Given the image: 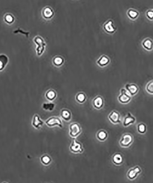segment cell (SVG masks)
I'll return each mask as SVG.
<instances>
[{
	"label": "cell",
	"mask_w": 153,
	"mask_h": 183,
	"mask_svg": "<svg viewBox=\"0 0 153 183\" xmlns=\"http://www.w3.org/2000/svg\"><path fill=\"white\" fill-rule=\"evenodd\" d=\"M33 41L36 45V54L37 56H40L43 54L46 50L47 44L43 38L39 35L34 38Z\"/></svg>",
	"instance_id": "6da1fadb"
},
{
	"label": "cell",
	"mask_w": 153,
	"mask_h": 183,
	"mask_svg": "<svg viewBox=\"0 0 153 183\" xmlns=\"http://www.w3.org/2000/svg\"><path fill=\"white\" fill-rule=\"evenodd\" d=\"M81 125L77 122L71 123L69 126V134L72 138L77 137L81 133Z\"/></svg>",
	"instance_id": "7a4b0ae2"
},
{
	"label": "cell",
	"mask_w": 153,
	"mask_h": 183,
	"mask_svg": "<svg viewBox=\"0 0 153 183\" xmlns=\"http://www.w3.org/2000/svg\"><path fill=\"white\" fill-rule=\"evenodd\" d=\"M133 142V137L130 133H125L123 135L119 141V145L121 147H129Z\"/></svg>",
	"instance_id": "3957f363"
},
{
	"label": "cell",
	"mask_w": 153,
	"mask_h": 183,
	"mask_svg": "<svg viewBox=\"0 0 153 183\" xmlns=\"http://www.w3.org/2000/svg\"><path fill=\"white\" fill-rule=\"evenodd\" d=\"M46 124L49 127L58 126L60 128H63V123L61 118L56 116L50 117L46 121Z\"/></svg>",
	"instance_id": "277c9868"
},
{
	"label": "cell",
	"mask_w": 153,
	"mask_h": 183,
	"mask_svg": "<svg viewBox=\"0 0 153 183\" xmlns=\"http://www.w3.org/2000/svg\"><path fill=\"white\" fill-rule=\"evenodd\" d=\"M132 100V96L128 94L127 90L122 89L120 90V94L118 97V100L122 104H128Z\"/></svg>",
	"instance_id": "5b68a950"
},
{
	"label": "cell",
	"mask_w": 153,
	"mask_h": 183,
	"mask_svg": "<svg viewBox=\"0 0 153 183\" xmlns=\"http://www.w3.org/2000/svg\"><path fill=\"white\" fill-rule=\"evenodd\" d=\"M142 170L138 166L130 168L127 173V177L129 180H133L141 173Z\"/></svg>",
	"instance_id": "8992f818"
},
{
	"label": "cell",
	"mask_w": 153,
	"mask_h": 183,
	"mask_svg": "<svg viewBox=\"0 0 153 183\" xmlns=\"http://www.w3.org/2000/svg\"><path fill=\"white\" fill-rule=\"evenodd\" d=\"M69 149L73 153H82L84 151L82 144L74 138L72 141V143L69 146Z\"/></svg>",
	"instance_id": "52a82bcc"
},
{
	"label": "cell",
	"mask_w": 153,
	"mask_h": 183,
	"mask_svg": "<svg viewBox=\"0 0 153 183\" xmlns=\"http://www.w3.org/2000/svg\"><path fill=\"white\" fill-rule=\"evenodd\" d=\"M103 29L107 33L109 34H114L117 30L112 20H108L104 24Z\"/></svg>",
	"instance_id": "ba28073f"
},
{
	"label": "cell",
	"mask_w": 153,
	"mask_h": 183,
	"mask_svg": "<svg viewBox=\"0 0 153 183\" xmlns=\"http://www.w3.org/2000/svg\"><path fill=\"white\" fill-rule=\"evenodd\" d=\"M125 89L131 96H134L137 94L140 91L138 86L135 83H127L125 86Z\"/></svg>",
	"instance_id": "9c48e42d"
},
{
	"label": "cell",
	"mask_w": 153,
	"mask_h": 183,
	"mask_svg": "<svg viewBox=\"0 0 153 183\" xmlns=\"http://www.w3.org/2000/svg\"><path fill=\"white\" fill-rule=\"evenodd\" d=\"M108 119L112 124L114 125L118 124L121 122L120 114L117 111H112L108 115Z\"/></svg>",
	"instance_id": "30bf717a"
},
{
	"label": "cell",
	"mask_w": 153,
	"mask_h": 183,
	"mask_svg": "<svg viewBox=\"0 0 153 183\" xmlns=\"http://www.w3.org/2000/svg\"><path fill=\"white\" fill-rule=\"evenodd\" d=\"M42 15L43 18L46 20H50L53 18L55 15V12L50 6H47L43 9Z\"/></svg>",
	"instance_id": "8fae6325"
},
{
	"label": "cell",
	"mask_w": 153,
	"mask_h": 183,
	"mask_svg": "<svg viewBox=\"0 0 153 183\" xmlns=\"http://www.w3.org/2000/svg\"><path fill=\"white\" fill-rule=\"evenodd\" d=\"M141 45L144 50L147 51H152L153 50V40L151 38H146L142 40Z\"/></svg>",
	"instance_id": "7c38bea8"
},
{
	"label": "cell",
	"mask_w": 153,
	"mask_h": 183,
	"mask_svg": "<svg viewBox=\"0 0 153 183\" xmlns=\"http://www.w3.org/2000/svg\"><path fill=\"white\" fill-rule=\"evenodd\" d=\"M136 121V118L130 112H128L124 119L123 126L125 127H127L131 125L134 124Z\"/></svg>",
	"instance_id": "4fadbf2b"
},
{
	"label": "cell",
	"mask_w": 153,
	"mask_h": 183,
	"mask_svg": "<svg viewBox=\"0 0 153 183\" xmlns=\"http://www.w3.org/2000/svg\"><path fill=\"white\" fill-rule=\"evenodd\" d=\"M93 107L96 110H99L103 107L104 101L102 96H97L94 98L92 101Z\"/></svg>",
	"instance_id": "5bb4252c"
},
{
	"label": "cell",
	"mask_w": 153,
	"mask_h": 183,
	"mask_svg": "<svg viewBox=\"0 0 153 183\" xmlns=\"http://www.w3.org/2000/svg\"><path fill=\"white\" fill-rule=\"evenodd\" d=\"M44 124V122L41 120L38 114H35L34 115L33 119H32V126L36 129H39Z\"/></svg>",
	"instance_id": "9a60e30c"
},
{
	"label": "cell",
	"mask_w": 153,
	"mask_h": 183,
	"mask_svg": "<svg viewBox=\"0 0 153 183\" xmlns=\"http://www.w3.org/2000/svg\"><path fill=\"white\" fill-rule=\"evenodd\" d=\"M127 15L130 20L135 21L140 17V12L137 10L130 8L127 11Z\"/></svg>",
	"instance_id": "2e32d148"
},
{
	"label": "cell",
	"mask_w": 153,
	"mask_h": 183,
	"mask_svg": "<svg viewBox=\"0 0 153 183\" xmlns=\"http://www.w3.org/2000/svg\"><path fill=\"white\" fill-rule=\"evenodd\" d=\"M98 65L102 68L107 66L110 63V59L107 56L103 55L101 56L96 61Z\"/></svg>",
	"instance_id": "e0dca14e"
},
{
	"label": "cell",
	"mask_w": 153,
	"mask_h": 183,
	"mask_svg": "<svg viewBox=\"0 0 153 183\" xmlns=\"http://www.w3.org/2000/svg\"><path fill=\"white\" fill-rule=\"evenodd\" d=\"M124 158L120 153H116L112 156V163L116 166H120L123 163Z\"/></svg>",
	"instance_id": "ac0fdd59"
},
{
	"label": "cell",
	"mask_w": 153,
	"mask_h": 183,
	"mask_svg": "<svg viewBox=\"0 0 153 183\" xmlns=\"http://www.w3.org/2000/svg\"><path fill=\"white\" fill-rule=\"evenodd\" d=\"M61 117L65 121H70L72 119V113L68 109H63L61 111Z\"/></svg>",
	"instance_id": "d6986e66"
},
{
	"label": "cell",
	"mask_w": 153,
	"mask_h": 183,
	"mask_svg": "<svg viewBox=\"0 0 153 183\" xmlns=\"http://www.w3.org/2000/svg\"><path fill=\"white\" fill-rule=\"evenodd\" d=\"M9 59L8 56L4 54L0 55V71L4 69L8 63Z\"/></svg>",
	"instance_id": "ffe728a7"
},
{
	"label": "cell",
	"mask_w": 153,
	"mask_h": 183,
	"mask_svg": "<svg viewBox=\"0 0 153 183\" xmlns=\"http://www.w3.org/2000/svg\"><path fill=\"white\" fill-rule=\"evenodd\" d=\"M45 97L49 101L52 102L56 99L57 97V94H56V92L54 90H49L46 92L45 94Z\"/></svg>",
	"instance_id": "44dd1931"
},
{
	"label": "cell",
	"mask_w": 153,
	"mask_h": 183,
	"mask_svg": "<svg viewBox=\"0 0 153 183\" xmlns=\"http://www.w3.org/2000/svg\"><path fill=\"white\" fill-rule=\"evenodd\" d=\"M108 134L106 131L102 130L99 131L96 134L97 139L100 141H104L107 139Z\"/></svg>",
	"instance_id": "7402d4cb"
},
{
	"label": "cell",
	"mask_w": 153,
	"mask_h": 183,
	"mask_svg": "<svg viewBox=\"0 0 153 183\" xmlns=\"http://www.w3.org/2000/svg\"><path fill=\"white\" fill-rule=\"evenodd\" d=\"M86 95L85 93H82V92H80L77 94L75 97L76 101L80 104H82L84 103L86 100Z\"/></svg>",
	"instance_id": "603a6c76"
},
{
	"label": "cell",
	"mask_w": 153,
	"mask_h": 183,
	"mask_svg": "<svg viewBox=\"0 0 153 183\" xmlns=\"http://www.w3.org/2000/svg\"><path fill=\"white\" fill-rule=\"evenodd\" d=\"M53 65L56 67H60L64 63V59L60 56H56L53 58L52 61Z\"/></svg>",
	"instance_id": "cb8c5ba5"
},
{
	"label": "cell",
	"mask_w": 153,
	"mask_h": 183,
	"mask_svg": "<svg viewBox=\"0 0 153 183\" xmlns=\"http://www.w3.org/2000/svg\"><path fill=\"white\" fill-rule=\"evenodd\" d=\"M40 162L44 165L48 166L51 163V158L48 155L44 154L40 158Z\"/></svg>",
	"instance_id": "d4e9b609"
},
{
	"label": "cell",
	"mask_w": 153,
	"mask_h": 183,
	"mask_svg": "<svg viewBox=\"0 0 153 183\" xmlns=\"http://www.w3.org/2000/svg\"><path fill=\"white\" fill-rule=\"evenodd\" d=\"M55 103L50 102V103H44L42 104V108L44 110L48 111H52L55 109Z\"/></svg>",
	"instance_id": "484cf974"
},
{
	"label": "cell",
	"mask_w": 153,
	"mask_h": 183,
	"mask_svg": "<svg viewBox=\"0 0 153 183\" xmlns=\"http://www.w3.org/2000/svg\"><path fill=\"white\" fill-rule=\"evenodd\" d=\"M147 125L144 123H140L137 125V131L140 134H144L147 132Z\"/></svg>",
	"instance_id": "4316f807"
},
{
	"label": "cell",
	"mask_w": 153,
	"mask_h": 183,
	"mask_svg": "<svg viewBox=\"0 0 153 183\" xmlns=\"http://www.w3.org/2000/svg\"><path fill=\"white\" fill-rule=\"evenodd\" d=\"M4 20L7 24H12L14 22L15 18L11 14L7 13L5 15Z\"/></svg>",
	"instance_id": "83f0119b"
},
{
	"label": "cell",
	"mask_w": 153,
	"mask_h": 183,
	"mask_svg": "<svg viewBox=\"0 0 153 183\" xmlns=\"http://www.w3.org/2000/svg\"><path fill=\"white\" fill-rule=\"evenodd\" d=\"M145 89L149 94L153 95V80L149 81L146 85Z\"/></svg>",
	"instance_id": "f1b7e54d"
},
{
	"label": "cell",
	"mask_w": 153,
	"mask_h": 183,
	"mask_svg": "<svg viewBox=\"0 0 153 183\" xmlns=\"http://www.w3.org/2000/svg\"><path fill=\"white\" fill-rule=\"evenodd\" d=\"M145 16L150 21H153V10L149 9L146 12Z\"/></svg>",
	"instance_id": "f546056e"
},
{
	"label": "cell",
	"mask_w": 153,
	"mask_h": 183,
	"mask_svg": "<svg viewBox=\"0 0 153 183\" xmlns=\"http://www.w3.org/2000/svg\"><path fill=\"white\" fill-rule=\"evenodd\" d=\"M14 34H18V33H21V34H24L25 36H26L27 37H29V35H30V33L29 32H25L23 31L22 30H21L20 28H18V30H16L14 31Z\"/></svg>",
	"instance_id": "4dcf8cb0"
},
{
	"label": "cell",
	"mask_w": 153,
	"mask_h": 183,
	"mask_svg": "<svg viewBox=\"0 0 153 183\" xmlns=\"http://www.w3.org/2000/svg\"></svg>",
	"instance_id": "1f68e13d"
}]
</instances>
